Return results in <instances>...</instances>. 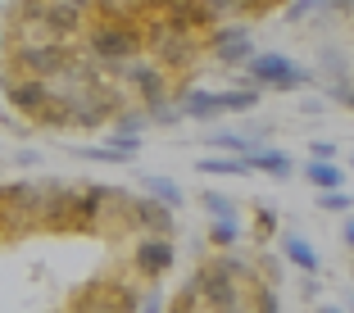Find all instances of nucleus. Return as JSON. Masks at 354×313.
Instances as JSON below:
<instances>
[{
	"label": "nucleus",
	"mask_w": 354,
	"mask_h": 313,
	"mask_svg": "<svg viewBox=\"0 0 354 313\" xmlns=\"http://www.w3.org/2000/svg\"><path fill=\"white\" fill-rule=\"evenodd\" d=\"M82 50L109 73V68H118V64L146 55V28H141L136 19H127V14H118V10L95 14V19L86 23V32H82Z\"/></svg>",
	"instance_id": "nucleus-1"
},
{
	"label": "nucleus",
	"mask_w": 354,
	"mask_h": 313,
	"mask_svg": "<svg viewBox=\"0 0 354 313\" xmlns=\"http://www.w3.org/2000/svg\"><path fill=\"white\" fill-rule=\"evenodd\" d=\"M141 28H146V55L159 59L173 77H191L205 64V37L200 32H177L159 14H150Z\"/></svg>",
	"instance_id": "nucleus-2"
},
{
	"label": "nucleus",
	"mask_w": 354,
	"mask_h": 313,
	"mask_svg": "<svg viewBox=\"0 0 354 313\" xmlns=\"http://www.w3.org/2000/svg\"><path fill=\"white\" fill-rule=\"evenodd\" d=\"M109 77H114L127 91V100L141 104V109H159V104H168L177 95V77L168 73L159 59H150V55H136V59L109 68Z\"/></svg>",
	"instance_id": "nucleus-3"
},
{
	"label": "nucleus",
	"mask_w": 354,
	"mask_h": 313,
	"mask_svg": "<svg viewBox=\"0 0 354 313\" xmlns=\"http://www.w3.org/2000/svg\"><path fill=\"white\" fill-rule=\"evenodd\" d=\"M0 91H5V104H10L14 114H23L28 123L64 132L59 100H55V91H50V82H46V77H14V73H5V68H0Z\"/></svg>",
	"instance_id": "nucleus-4"
},
{
	"label": "nucleus",
	"mask_w": 354,
	"mask_h": 313,
	"mask_svg": "<svg viewBox=\"0 0 354 313\" xmlns=\"http://www.w3.org/2000/svg\"><path fill=\"white\" fill-rule=\"evenodd\" d=\"M241 73L250 77L259 91H300V86L313 82V68L295 64L291 55H281V50H254Z\"/></svg>",
	"instance_id": "nucleus-5"
},
{
	"label": "nucleus",
	"mask_w": 354,
	"mask_h": 313,
	"mask_svg": "<svg viewBox=\"0 0 354 313\" xmlns=\"http://www.w3.org/2000/svg\"><path fill=\"white\" fill-rule=\"evenodd\" d=\"M136 304H141V291L127 277H118V282L114 277H95L68 300L64 313H136Z\"/></svg>",
	"instance_id": "nucleus-6"
},
{
	"label": "nucleus",
	"mask_w": 354,
	"mask_h": 313,
	"mask_svg": "<svg viewBox=\"0 0 354 313\" xmlns=\"http://www.w3.org/2000/svg\"><path fill=\"white\" fill-rule=\"evenodd\" d=\"M259 50L254 46V32L245 28V23H214V28L205 32V59L218 64L223 73L227 68H245V59Z\"/></svg>",
	"instance_id": "nucleus-7"
},
{
	"label": "nucleus",
	"mask_w": 354,
	"mask_h": 313,
	"mask_svg": "<svg viewBox=\"0 0 354 313\" xmlns=\"http://www.w3.org/2000/svg\"><path fill=\"white\" fill-rule=\"evenodd\" d=\"M68 59V46H10V73L14 77H55Z\"/></svg>",
	"instance_id": "nucleus-8"
},
{
	"label": "nucleus",
	"mask_w": 354,
	"mask_h": 313,
	"mask_svg": "<svg viewBox=\"0 0 354 313\" xmlns=\"http://www.w3.org/2000/svg\"><path fill=\"white\" fill-rule=\"evenodd\" d=\"M177 263V245L173 236H136V250H132V272L146 277V282H159L168 277Z\"/></svg>",
	"instance_id": "nucleus-9"
},
{
	"label": "nucleus",
	"mask_w": 354,
	"mask_h": 313,
	"mask_svg": "<svg viewBox=\"0 0 354 313\" xmlns=\"http://www.w3.org/2000/svg\"><path fill=\"white\" fill-rule=\"evenodd\" d=\"M173 227H177V209L159 205L150 196L127 200V231H136V236H173Z\"/></svg>",
	"instance_id": "nucleus-10"
},
{
	"label": "nucleus",
	"mask_w": 354,
	"mask_h": 313,
	"mask_svg": "<svg viewBox=\"0 0 354 313\" xmlns=\"http://www.w3.org/2000/svg\"><path fill=\"white\" fill-rule=\"evenodd\" d=\"M313 77H323L327 104H345V95H350V86H354V64H350V55H345V50H332V46H323Z\"/></svg>",
	"instance_id": "nucleus-11"
},
{
	"label": "nucleus",
	"mask_w": 354,
	"mask_h": 313,
	"mask_svg": "<svg viewBox=\"0 0 354 313\" xmlns=\"http://www.w3.org/2000/svg\"><path fill=\"white\" fill-rule=\"evenodd\" d=\"M46 5V14H50V23L68 37V41H82V32H86V23L95 19V0H41Z\"/></svg>",
	"instance_id": "nucleus-12"
},
{
	"label": "nucleus",
	"mask_w": 354,
	"mask_h": 313,
	"mask_svg": "<svg viewBox=\"0 0 354 313\" xmlns=\"http://www.w3.org/2000/svg\"><path fill=\"white\" fill-rule=\"evenodd\" d=\"M155 14L177 32H200V37H205V32L214 28L205 0H155Z\"/></svg>",
	"instance_id": "nucleus-13"
},
{
	"label": "nucleus",
	"mask_w": 354,
	"mask_h": 313,
	"mask_svg": "<svg viewBox=\"0 0 354 313\" xmlns=\"http://www.w3.org/2000/svg\"><path fill=\"white\" fill-rule=\"evenodd\" d=\"M177 109H182V118H191V123H214V118H223L218 91H209V86H191V82L177 86Z\"/></svg>",
	"instance_id": "nucleus-14"
},
{
	"label": "nucleus",
	"mask_w": 354,
	"mask_h": 313,
	"mask_svg": "<svg viewBox=\"0 0 354 313\" xmlns=\"http://www.w3.org/2000/svg\"><path fill=\"white\" fill-rule=\"evenodd\" d=\"M245 164H250V173H263V178H272V182L295 178V159L277 146H250L245 150Z\"/></svg>",
	"instance_id": "nucleus-15"
},
{
	"label": "nucleus",
	"mask_w": 354,
	"mask_h": 313,
	"mask_svg": "<svg viewBox=\"0 0 354 313\" xmlns=\"http://www.w3.org/2000/svg\"><path fill=\"white\" fill-rule=\"evenodd\" d=\"M281 259L291 263L295 272H318L323 268V254L313 250V240L309 236H300V231H281Z\"/></svg>",
	"instance_id": "nucleus-16"
},
{
	"label": "nucleus",
	"mask_w": 354,
	"mask_h": 313,
	"mask_svg": "<svg viewBox=\"0 0 354 313\" xmlns=\"http://www.w3.org/2000/svg\"><path fill=\"white\" fill-rule=\"evenodd\" d=\"M300 178L309 182L313 191H332V187H345V168L336 164V159H313L309 155V164L300 168Z\"/></svg>",
	"instance_id": "nucleus-17"
},
{
	"label": "nucleus",
	"mask_w": 354,
	"mask_h": 313,
	"mask_svg": "<svg viewBox=\"0 0 354 313\" xmlns=\"http://www.w3.org/2000/svg\"><path fill=\"white\" fill-rule=\"evenodd\" d=\"M196 173H205V178H245L250 164H245V155H218V150H209L205 159H196Z\"/></svg>",
	"instance_id": "nucleus-18"
},
{
	"label": "nucleus",
	"mask_w": 354,
	"mask_h": 313,
	"mask_svg": "<svg viewBox=\"0 0 354 313\" xmlns=\"http://www.w3.org/2000/svg\"><path fill=\"white\" fill-rule=\"evenodd\" d=\"M141 196L159 200V205H168V209H182V205H187V191L177 187L173 178H159V173H141Z\"/></svg>",
	"instance_id": "nucleus-19"
},
{
	"label": "nucleus",
	"mask_w": 354,
	"mask_h": 313,
	"mask_svg": "<svg viewBox=\"0 0 354 313\" xmlns=\"http://www.w3.org/2000/svg\"><path fill=\"white\" fill-rule=\"evenodd\" d=\"M68 155L77 159H91V164H114V168H127L136 155H127V150L109 146V141H100V146H82V141H68Z\"/></svg>",
	"instance_id": "nucleus-20"
},
{
	"label": "nucleus",
	"mask_w": 354,
	"mask_h": 313,
	"mask_svg": "<svg viewBox=\"0 0 354 313\" xmlns=\"http://www.w3.org/2000/svg\"><path fill=\"white\" fill-rule=\"evenodd\" d=\"M254 240L259 245H268V240H277V231H281V218H277V209L268 205V200H254Z\"/></svg>",
	"instance_id": "nucleus-21"
},
{
	"label": "nucleus",
	"mask_w": 354,
	"mask_h": 313,
	"mask_svg": "<svg viewBox=\"0 0 354 313\" xmlns=\"http://www.w3.org/2000/svg\"><path fill=\"white\" fill-rule=\"evenodd\" d=\"M209 245H214V250L241 245V218H209Z\"/></svg>",
	"instance_id": "nucleus-22"
},
{
	"label": "nucleus",
	"mask_w": 354,
	"mask_h": 313,
	"mask_svg": "<svg viewBox=\"0 0 354 313\" xmlns=\"http://www.w3.org/2000/svg\"><path fill=\"white\" fill-rule=\"evenodd\" d=\"M205 146L218 150V155H245L250 150V136L245 132H205Z\"/></svg>",
	"instance_id": "nucleus-23"
},
{
	"label": "nucleus",
	"mask_w": 354,
	"mask_h": 313,
	"mask_svg": "<svg viewBox=\"0 0 354 313\" xmlns=\"http://www.w3.org/2000/svg\"><path fill=\"white\" fill-rule=\"evenodd\" d=\"M200 209H205L209 218H236V200L227 191H205L200 196Z\"/></svg>",
	"instance_id": "nucleus-24"
},
{
	"label": "nucleus",
	"mask_w": 354,
	"mask_h": 313,
	"mask_svg": "<svg viewBox=\"0 0 354 313\" xmlns=\"http://www.w3.org/2000/svg\"><path fill=\"white\" fill-rule=\"evenodd\" d=\"M318 209H323V214H350V209H354V196H350L345 187L318 191Z\"/></svg>",
	"instance_id": "nucleus-25"
},
{
	"label": "nucleus",
	"mask_w": 354,
	"mask_h": 313,
	"mask_svg": "<svg viewBox=\"0 0 354 313\" xmlns=\"http://www.w3.org/2000/svg\"><path fill=\"white\" fill-rule=\"evenodd\" d=\"M309 14L327 19V0H291V5H286V23H304Z\"/></svg>",
	"instance_id": "nucleus-26"
},
{
	"label": "nucleus",
	"mask_w": 354,
	"mask_h": 313,
	"mask_svg": "<svg viewBox=\"0 0 354 313\" xmlns=\"http://www.w3.org/2000/svg\"><path fill=\"white\" fill-rule=\"evenodd\" d=\"M164 309H168L164 291H159V286L150 282V291H141V304H136V313H164Z\"/></svg>",
	"instance_id": "nucleus-27"
},
{
	"label": "nucleus",
	"mask_w": 354,
	"mask_h": 313,
	"mask_svg": "<svg viewBox=\"0 0 354 313\" xmlns=\"http://www.w3.org/2000/svg\"><path fill=\"white\" fill-rule=\"evenodd\" d=\"M164 313H218V309H209V304L205 300H182V295H177V300L173 304H168V309Z\"/></svg>",
	"instance_id": "nucleus-28"
},
{
	"label": "nucleus",
	"mask_w": 354,
	"mask_h": 313,
	"mask_svg": "<svg viewBox=\"0 0 354 313\" xmlns=\"http://www.w3.org/2000/svg\"><path fill=\"white\" fill-rule=\"evenodd\" d=\"M259 313H281V300H277V286L259 282Z\"/></svg>",
	"instance_id": "nucleus-29"
},
{
	"label": "nucleus",
	"mask_w": 354,
	"mask_h": 313,
	"mask_svg": "<svg viewBox=\"0 0 354 313\" xmlns=\"http://www.w3.org/2000/svg\"><path fill=\"white\" fill-rule=\"evenodd\" d=\"M259 272H263L259 282H268V286H277V282H281V263L272 259V254H259Z\"/></svg>",
	"instance_id": "nucleus-30"
},
{
	"label": "nucleus",
	"mask_w": 354,
	"mask_h": 313,
	"mask_svg": "<svg viewBox=\"0 0 354 313\" xmlns=\"http://www.w3.org/2000/svg\"><path fill=\"white\" fill-rule=\"evenodd\" d=\"M309 155H313V159H336V141L318 136V141H309Z\"/></svg>",
	"instance_id": "nucleus-31"
},
{
	"label": "nucleus",
	"mask_w": 354,
	"mask_h": 313,
	"mask_svg": "<svg viewBox=\"0 0 354 313\" xmlns=\"http://www.w3.org/2000/svg\"><path fill=\"white\" fill-rule=\"evenodd\" d=\"M327 19H354V0H327Z\"/></svg>",
	"instance_id": "nucleus-32"
},
{
	"label": "nucleus",
	"mask_w": 354,
	"mask_h": 313,
	"mask_svg": "<svg viewBox=\"0 0 354 313\" xmlns=\"http://www.w3.org/2000/svg\"><path fill=\"white\" fill-rule=\"evenodd\" d=\"M300 295H304V300H318V295H323V286H318V277H313V272H304V282H300Z\"/></svg>",
	"instance_id": "nucleus-33"
},
{
	"label": "nucleus",
	"mask_w": 354,
	"mask_h": 313,
	"mask_svg": "<svg viewBox=\"0 0 354 313\" xmlns=\"http://www.w3.org/2000/svg\"><path fill=\"white\" fill-rule=\"evenodd\" d=\"M14 164H19V168H37V164H41V155H37V150H19Z\"/></svg>",
	"instance_id": "nucleus-34"
},
{
	"label": "nucleus",
	"mask_w": 354,
	"mask_h": 313,
	"mask_svg": "<svg viewBox=\"0 0 354 313\" xmlns=\"http://www.w3.org/2000/svg\"><path fill=\"white\" fill-rule=\"evenodd\" d=\"M323 109H327V95L323 100H300V114H323Z\"/></svg>",
	"instance_id": "nucleus-35"
},
{
	"label": "nucleus",
	"mask_w": 354,
	"mask_h": 313,
	"mask_svg": "<svg viewBox=\"0 0 354 313\" xmlns=\"http://www.w3.org/2000/svg\"><path fill=\"white\" fill-rule=\"evenodd\" d=\"M341 240H345V250H354V214L345 218V227H341Z\"/></svg>",
	"instance_id": "nucleus-36"
},
{
	"label": "nucleus",
	"mask_w": 354,
	"mask_h": 313,
	"mask_svg": "<svg viewBox=\"0 0 354 313\" xmlns=\"http://www.w3.org/2000/svg\"><path fill=\"white\" fill-rule=\"evenodd\" d=\"M313 313H350V309H345V304H318Z\"/></svg>",
	"instance_id": "nucleus-37"
},
{
	"label": "nucleus",
	"mask_w": 354,
	"mask_h": 313,
	"mask_svg": "<svg viewBox=\"0 0 354 313\" xmlns=\"http://www.w3.org/2000/svg\"><path fill=\"white\" fill-rule=\"evenodd\" d=\"M345 309H350V313H354V291H345Z\"/></svg>",
	"instance_id": "nucleus-38"
},
{
	"label": "nucleus",
	"mask_w": 354,
	"mask_h": 313,
	"mask_svg": "<svg viewBox=\"0 0 354 313\" xmlns=\"http://www.w3.org/2000/svg\"><path fill=\"white\" fill-rule=\"evenodd\" d=\"M345 109H354V86H350V95H345Z\"/></svg>",
	"instance_id": "nucleus-39"
},
{
	"label": "nucleus",
	"mask_w": 354,
	"mask_h": 313,
	"mask_svg": "<svg viewBox=\"0 0 354 313\" xmlns=\"http://www.w3.org/2000/svg\"><path fill=\"white\" fill-rule=\"evenodd\" d=\"M0 50H5V32H0Z\"/></svg>",
	"instance_id": "nucleus-40"
},
{
	"label": "nucleus",
	"mask_w": 354,
	"mask_h": 313,
	"mask_svg": "<svg viewBox=\"0 0 354 313\" xmlns=\"http://www.w3.org/2000/svg\"><path fill=\"white\" fill-rule=\"evenodd\" d=\"M350 168H354V159H350Z\"/></svg>",
	"instance_id": "nucleus-41"
},
{
	"label": "nucleus",
	"mask_w": 354,
	"mask_h": 313,
	"mask_svg": "<svg viewBox=\"0 0 354 313\" xmlns=\"http://www.w3.org/2000/svg\"><path fill=\"white\" fill-rule=\"evenodd\" d=\"M0 5H5V0H0Z\"/></svg>",
	"instance_id": "nucleus-42"
}]
</instances>
